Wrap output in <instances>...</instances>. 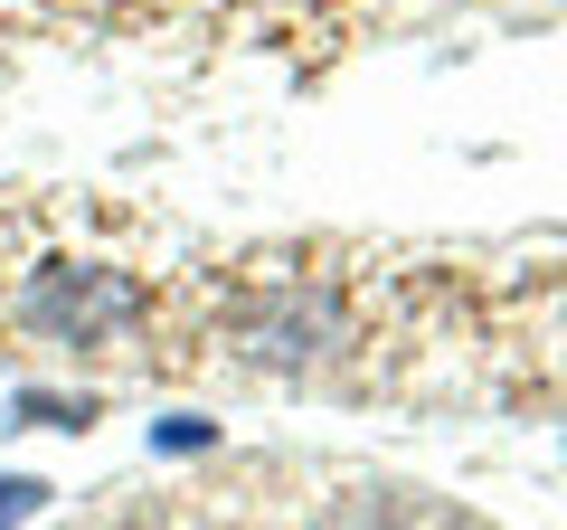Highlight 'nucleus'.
<instances>
[{"label": "nucleus", "instance_id": "obj_2", "mask_svg": "<svg viewBox=\"0 0 567 530\" xmlns=\"http://www.w3.org/2000/svg\"><path fill=\"white\" fill-rule=\"evenodd\" d=\"M39 502H48V483H29V473H0V530H20Z\"/></svg>", "mask_w": 567, "mask_h": 530}, {"label": "nucleus", "instance_id": "obj_1", "mask_svg": "<svg viewBox=\"0 0 567 530\" xmlns=\"http://www.w3.org/2000/svg\"><path fill=\"white\" fill-rule=\"evenodd\" d=\"M29 332H39V342H66V350H104L114 342L123 323H133L142 313V294L123 285L114 265H48L39 285H29Z\"/></svg>", "mask_w": 567, "mask_h": 530}]
</instances>
